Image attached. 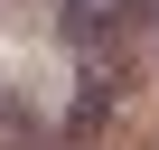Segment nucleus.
<instances>
[{"label": "nucleus", "instance_id": "f257e3e1", "mask_svg": "<svg viewBox=\"0 0 159 150\" xmlns=\"http://www.w3.org/2000/svg\"><path fill=\"white\" fill-rule=\"evenodd\" d=\"M150 28V0H56V38L75 56H122Z\"/></svg>", "mask_w": 159, "mask_h": 150}, {"label": "nucleus", "instance_id": "f03ea898", "mask_svg": "<svg viewBox=\"0 0 159 150\" xmlns=\"http://www.w3.org/2000/svg\"><path fill=\"white\" fill-rule=\"evenodd\" d=\"M103 103H112V75H103V56H94L84 94H75V131H94V122H103Z\"/></svg>", "mask_w": 159, "mask_h": 150}]
</instances>
